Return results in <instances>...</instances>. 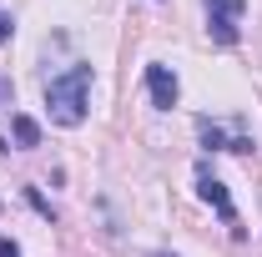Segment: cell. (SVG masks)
<instances>
[{
    "label": "cell",
    "mask_w": 262,
    "mask_h": 257,
    "mask_svg": "<svg viewBox=\"0 0 262 257\" xmlns=\"http://www.w3.org/2000/svg\"><path fill=\"white\" fill-rule=\"evenodd\" d=\"M202 141H207L212 152H242V157L252 152V136H227L222 126H212L207 116H202Z\"/></svg>",
    "instance_id": "5b68a950"
},
{
    "label": "cell",
    "mask_w": 262,
    "mask_h": 257,
    "mask_svg": "<svg viewBox=\"0 0 262 257\" xmlns=\"http://www.w3.org/2000/svg\"><path fill=\"white\" fill-rule=\"evenodd\" d=\"M157 257H166V252H157Z\"/></svg>",
    "instance_id": "30bf717a"
},
{
    "label": "cell",
    "mask_w": 262,
    "mask_h": 257,
    "mask_svg": "<svg viewBox=\"0 0 262 257\" xmlns=\"http://www.w3.org/2000/svg\"><path fill=\"white\" fill-rule=\"evenodd\" d=\"M10 35H15V20H10V15L0 10V46H10Z\"/></svg>",
    "instance_id": "52a82bcc"
},
{
    "label": "cell",
    "mask_w": 262,
    "mask_h": 257,
    "mask_svg": "<svg viewBox=\"0 0 262 257\" xmlns=\"http://www.w3.org/2000/svg\"><path fill=\"white\" fill-rule=\"evenodd\" d=\"M0 257H20V247H15L10 237H0Z\"/></svg>",
    "instance_id": "ba28073f"
},
{
    "label": "cell",
    "mask_w": 262,
    "mask_h": 257,
    "mask_svg": "<svg viewBox=\"0 0 262 257\" xmlns=\"http://www.w3.org/2000/svg\"><path fill=\"white\" fill-rule=\"evenodd\" d=\"M207 5V31L217 46H237L242 40V15H247V0H202Z\"/></svg>",
    "instance_id": "7a4b0ae2"
},
{
    "label": "cell",
    "mask_w": 262,
    "mask_h": 257,
    "mask_svg": "<svg viewBox=\"0 0 262 257\" xmlns=\"http://www.w3.org/2000/svg\"><path fill=\"white\" fill-rule=\"evenodd\" d=\"M15 141H20V146H35V141H40V126H35L31 116H15Z\"/></svg>",
    "instance_id": "8992f818"
},
{
    "label": "cell",
    "mask_w": 262,
    "mask_h": 257,
    "mask_svg": "<svg viewBox=\"0 0 262 257\" xmlns=\"http://www.w3.org/2000/svg\"><path fill=\"white\" fill-rule=\"evenodd\" d=\"M146 91H151V106H157V111H171V106H177V96H182V86H177V76H171V71H166V66H146Z\"/></svg>",
    "instance_id": "277c9868"
},
{
    "label": "cell",
    "mask_w": 262,
    "mask_h": 257,
    "mask_svg": "<svg viewBox=\"0 0 262 257\" xmlns=\"http://www.w3.org/2000/svg\"><path fill=\"white\" fill-rule=\"evenodd\" d=\"M46 106H51V121L56 126H81L86 121V106H91V66L76 61L71 71L46 81Z\"/></svg>",
    "instance_id": "6da1fadb"
},
{
    "label": "cell",
    "mask_w": 262,
    "mask_h": 257,
    "mask_svg": "<svg viewBox=\"0 0 262 257\" xmlns=\"http://www.w3.org/2000/svg\"><path fill=\"white\" fill-rule=\"evenodd\" d=\"M5 101H10V81H0V106H5Z\"/></svg>",
    "instance_id": "9c48e42d"
},
{
    "label": "cell",
    "mask_w": 262,
    "mask_h": 257,
    "mask_svg": "<svg viewBox=\"0 0 262 257\" xmlns=\"http://www.w3.org/2000/svg\"><path fill=\"white\" fill-rule=\"evenodd\" d=\"M196 192H202V202H207V207H217V217L232 227V237H242V217H237V207H232L227 182H217V177L202 166V172H196Z\"/></svg>",
    "instance_id": "3957f363"
}]
</instances>
